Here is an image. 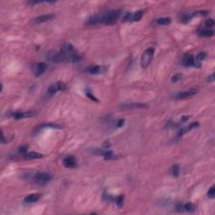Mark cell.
I'll list each match as a JSON object with an SVG mask.
<instances>
[{
	"instance_id": "obj_1",
	"label": "cell",
	"mask_w": 215,
	"mask_h": 215,
	"mask_svg": "<svg viewBox=\"0 0 215 215\" xmlns=\"http://www.w3.org/2000/svg\"><path fill=\"white\" fill-rule=\"evenodd\" d=\"M121 11L120 10H109L103 12L93 16L90 17L88 20L89 25L103 24L105 25H112L117 23L119 18L120 17Z\"/></svg>"
},
{
	"instance_id": "obj_2",
	"label": "cell",
	"mask_w": 215,
	"mask_h": 215,
	"mask_svg": "<svg viewBox=\"0 0 215 215\" xmlns=\"http://www.w3.org/2000/svg\"><path fill=\"white\" fill-rule=\"evenodd\" d=\"M154 48H151V47L146 49L144 51L143 54L141 55V58H140V66L143 68H146L150 64V62L153 59V56H154Z\"/></svg>"
},
{
	"instance_id": "obj_3",
	"label": "cell",
	"mask_w": 215,
	"mask_h": 215,
	"mask_svg": "<svg viewBox=\"0 0 215 215\" xmlns=\"http://www.w3.org/2000/svg\"><path fill=\"white\" fill-rule=\"evenodd\" d=\"M34 182L39 186H44L51 180V175L47 172H37L34 175Z\"/></svg>"
},
{
	"instance_id": "obj_4",
	"label": "cell",
	"mask_w": 215,
	"mask_h": 215,
	"mask_svg": "<svg viewBox=\"0 0 215 215\" xmlns=\"http://www.w3.org/2000/svg\"><path fill=\"white\" fill-rule=\"evenodd\" d=\"M47 59L52 62H63L66 61V55L60 51L50 50L47 53Z\"/></svg>"
},
{
	"instance_id": "obj_5",
	"label": "cell",
	"mask_w": 215,
	"mask_h": 215,
	"mask_svg": "<svg viewBox=\"0 0 215 215\" xmlns=\"http://www.w3.org/2000/svg\"><path fill=\"white\" fill-rule=\"evenodd\" d=\"M67 88L66 85L62 82H57L55 84H52L50 85V87L47 89V92H46V95L48 97H51L53 96L54 94H55L58 91H64Z\"/></svg>"
},
{
	"instance_id": "obj_6",
	"label": "cell",
	"mask_w": 215,
	"mask_h": 215,
	"mask_svg": "<svg viewBox=\"0 0 215 215\" xmlns=\"http://www.w3.org/2000/svg\"><path fill=\"white\" fill-rule=\"evenodd\" d=\"M47 69V64L45 62H39L35 63L31 66V71L35 77H40L44 73Z\"/></svg>"
},
{
	"instance_id": "obj_7",
	"label": "cell",
	"mask_w": 215,
	"mask_h": 215,
	"mask_svg": "<svg viewBox=\"0 0 215 215\" xmlns=\"http://www.w3.org/2000/svg\"><path fill=\"white\" fill-rule=\"evenodd\" d=\"M198 89L197 88H192L189 90L187 91H184V92H181V93H178L176 95H174V98L176 99H188V98H191L194 96L195 94H197L198 93Z\"/></svg>"
},
{
	"instance_id": "obj_8",
	"label": "cell",
	"mask_w": 215,
	"mask_h": 215,
	"mask_svg": "<svg viewBox=\"0 0 215 215\" xmlns=\"http://www.w3.org/2000/svg\"><path fill=\"white\" fill-rule=\"evenodd\" d=\"M35 114V111H27V112H14L12 114V117L14 119H21L24 118H30Z\"/></svg>"
},
{
	"instance_id": "obj_9",
	"label": "cell",
	"mask_w": 215,
	"mask_h": 215,
	"mask_svg": "<svg viewBox=\"0 0 215 215\" xmlns=\"http://www.w3.org/2000/svg\"><path fill=\"white\" fill-rule=\"evenodd\" d=\"M148 105L145 104H123L120 105L121 109H147Z\"/></svg>"
},
{
	"instance_id": "obj_10",
	"label": "cell",
	"mask_w": 215,
	"mask_h": 215,
	"mask_svg": "<svg viewBox=\"0 0 215 215\" xmlns=\"http://www.w3.org/2000/svg\"><path fill=\"white\" fill-rule=\"evenodd\" d=\"M63 165L66 168H74L77 166V160L74 156L72 155H68L63 159Z\"/></svg>"
},
{
	"instance_id": "obj_11",
	"label": "cell",
	"mask_w": 215,
	"mask_h": 215,
	"mask_svg": "<svg viewBox=\"0 0 215 215\" xmlns=\"http://www.w3.org/2000/svg\"><path fill=\"white\" fill-rule=\"evenodd\" d=\"M199 125V124L198 122H194V123H192L189 126L187 127H183V128H181L179 129V131L177 132V137H182V135L186 133H188V131H190L191 129H193L194 128L198 127Z\"/></svg>"
},
{
	"instance_id": "obj_12",
	"label": "cell",
	"mask_w": 215,
	"mask_h": 215,
	"mask_svg": "<svg viewBox=\"0 0 215 215\" xmlns=\"http://www.w3.org/2000/svg\"><path fill=\"white\" fill-rule=\"evenodd\" d=\"M40 199V194H39V193H31V194H29L28 196H26L24 198V202L25 203H33L38 202Z\"/></svg>"
},
{
	"instance_id": "obj_13",
	"label": "cell",
	"mask_w": 215,
	"mask_h": 215,
	"mask_svg": "<svg viewBox=\"0 0 215 215\" xmlns=\"http://www.w3.org/2000/svg\"><path fill=\"white\" fill-rule=\"evenodd\" d=\"M54 18V15L51 14H42L40 16H38L37 18H35L33 20L34 23L35 24H42V23L47 22L50 19H52Z\"/></svg>"
},
{
	"instance_id": "obj_14",
	"label": "cell",
	"mask_w": 215,
	"mask_h": 215,
	"mask_svg": "<svg viewBox=\"0 0 215 215\" xmlns=\"http://www.w3.org/2000/svg\"><path fill=\"white\" fill-rule=\"evenodd\" d=\"M24 159H27V160L40 159V158L43 157V155L38 153V152H35V151H30V152H28L26 154L24 155Z\"/></svg>"
},
{
	"instance_id": "obj_15",
	"label": "cell",
	"mask_w": 215,
	"mask_h": 215,
	"mask_svg": "<svg viewBox=\"0 0 215 215\" xmlns=\"http://www.w3.org/2000/svg\"><path fill=\"white\" fill-rule=\"evenodd\" d=\"M183 65L186 66H191L195 65V58L193 55H186L182 61Z\"/></svg>"
},
{
	"instance_id": "obj_16",
	"label": "cell",
	"mask_w": 215,
	"mask_h": 215,
	"mask_svg": "<svg viewBox=\"0 0 215 215\" xmlns=\"http://www.w3.org/2000/svg\"><path fill=\"white\" fill-rule=\"evenodd\" d=\"M102 69H103L102 66L94 65V66H88V68L87 69V72L90 73L91 75H96V74H99L100 72H102Z\"/></svg>"
},
{
	"instance_id": "obj_17",
	"label": "cell",
	"mask_w": 215,
	"mask_h": 215,
	"mask_svg": "<svg viewBox=\"0 0 215 215\" xmlns=\"http://www.w3.org/2000/svg\"><path fill=\"white\" fill-rule=\"evenodd\" d=\"M198 35L200 36H203V37H212L214 35V31L213 29H202V30L198 31Z\"/></svg>"
},
{
	"instance_id": "obj_18",
	"label": "cell",
	"mask_w": 215,
	"mask_h": 215,
	"mask_svg": "<svg viewBox=\"0 0 215 215\" xmlns=\"http://www.w3.org/2000/svg\"><path fill=\"white\" fill-rule=\"evenodd\" d=\"M182 211H187L189 213H193L196 210V206L192 203H187L182 205Z\"/></svg>"
},
{
	"instance_id": "obj_19",
	"label": "cell",
	"mask_w": 215,
	"mask_h": 215,
	"mask_svg": "<svg viewBox=\"0 0 215 215\" xmlns=\"http://www.w3.org/2000/svg\"><path fill=\"white\" fill-rule=\"evenodd\" d=\"M171 19L169 17H163V18H160L157 19L155 20V23L159 25H167L169 24H171Z\"/></svg>"
},
{
	"instance_id": "obj_20",
	"label": "cell",
	"mask_w": 215,
	"mask_h": 215,
	"mask_svg": "<svg viewBox=\"0 0 215 215\" xmlns=\"http://www.w3.org/2000/svg\"><path fill=\"white\" fill-rule=\"evenodd\" d=\"M45 128H50V129H62V127L58 124H54V123H45L40 125V129H45Z\"/></svg>"
},
{
	"instance_id": "obj_21",
	"label": "cell",
	"mask_w": 215,
	"mask_h": 215,
	"mask_svg": "<svg viewBox=\"0 0 215 215\" xmlns=\"http://www.w3.org/2000/svg\"><path fill=\"white\" fill-rule=\"evenodd\" d=\"M144 12L142 10H138L136 11L134 14L132 15V20L133 21H139L142 17H143Z\"/></svg>"
},
{
	"instance_id": "obj_22",
	"label": "cell",
	"mask_w": 215,
	"mask_h": 215,
	"mask_svg": "<svg viewBox=\"0 0 215 215\" xmlns=\"http://www.w3.org/2000/svg\"><path fill=\"white\" fill-rule=\"evenodd\" d=\"M209 14V12L207 10H199V11L193 12V14H191L192 17H203L206 16Z\"/></svg>"
},
{
	"instance_id": "obj_23",
	"label": "cell",
	"mask_w": 215,
	"mask_h": 215,
	"mask_svg": "<svg viewBox=\"0 0 215 215\" xmlns=\"http://www.w3.org/2000/svg\"><path fill=\"white\" fill-rule=\"evenodd\" d=\"M182 78V73H176L175 75H173L171 78V83H177L179 81H181V79Z\"/></svg>"
},
{
	"instance_id": "obj_24",
	"label": "cell",
	"mask_w": 215,
	"mask_h": 215,
	"mask_svg": "<svg viewBox=\"0 0 215 215\" xmlns=\"http://www.w3.org/2000/svg\"><path fill=\"white\" fill-rule=\"evenodd\" d=\"M171 172H172V175L174 177H178L179 176V173H180V168H179V165H174L171 168Z\"/></svg>"
},
{
	"instance_id": "obj_25",
	"label": "cell",
	"mask_w": 215,
	"mask_h": 215,
	"mask_svg": "<svg viewBox=\"0 0 215 215\" xmlns=\"http://www.w3.org/2000/svg\"><path fill=\"white\" fill-rule=\"evenodd\" d=\"M85 93H86V96L87 97H88L90 99L93 100L95 102H99V99L94 96V94L92 93V92L89 90V89H86V91H85Z\"/></svg>"
},
{
	"instance_id": "obj_26",
	"label": "cell",
	"mask_w": 215,
	"mask_h": 215,
	"mask_svg": "<svg viewBox=\"0 0 215 215\" xmlns=\"http://www.w3.org/2000/svg\"><path fill=\"white\" fill-rule=\"evenodd\" d=\"M206 58V54L204 52H200L198 53L197 56H196V60H195V62H200V61H203L204 59Z\"/></svg>"
},
{
	"instance_id": "obj_27",
	"label": "cell",
	"mask_w": 215,
	"mask_h": 215,
	"mask_svg": "<svg viewBox=\"0 0 215 215\" xmlns=\"http://www.w3.org/2000/svg\"><path fill=\"white\" fill-rule=\"evenodd\" d=\"M115 203L119 208H122V207H123V204H124V196H123V195H120V196L117 197V198H116Z\"/></svg>"
},
{
	"instance_id": "obj_28",
	"label": "cell",
	"mask_w": 215,
	"mask_h": 215,
	"mask_svg": "<svg viewBox=\"0 0 215 215\" xmlns=\"http://www.w3.org/2000/svg\"><path fill=\"white\" fill-rule=\"evenodd\" d=\"M208 197L209 198H214L215 197V187L214 186H212L210 189L209 190V192H208Z\"/></svg>"
},
{
	"instance_id": "obj_29",
	"label": "cell",
	"mask_w": 215,
	"mask_h": 215,
	"mask_svg": "<svg viewBox=\"0 0 215 215\" xmlns=\"http://www.w3.org/2000/svg\"><path fill=\"white\" fill-rule=\"evenodd\" d=\"M204 24H205V27H207L208 29H209V28L213 27V26L214 25V20L213 19H207V20L205 21Z\"/></svg>"
},
{
	"instance_id": "obj_30",
	"label": "cell",
	"mask_w": 215,
	"mask_h": 215,
	"mask_svg": "<svg viewBox=\"0 0 215 215\" xmlns=\"http://www.w3.org/2000/svg\"><path fill=\"white\" fill-rule=\"evenodd\" d=\"M27 146H21V147H19V153H21V154L24 155L27 153Z\"/></svg>"
},
{
	"instance_id": "obj_31",
	"label": "cell",
	"mask_w": 215,
	"mask_h": 215,
	"mask_svg": "<svg viewBox=\"0 0 215 215\" xmlns=\"http://www.w3.org/2000/svg\"><path fill=\"white\" fill-rule=\"evenodd\" d=\"M207 82L208 83H214V73H212L210 76L207 77Z\"/></svg>"
},
{
	"instance_id": "obj_32",
	"label": "cell",
	"mask_w": 215,
	"mask_h": 215,
	"mask_svg": "<svg viewBox=\"0 0 215 215\" xmlns=\"http://www.w3.org/2000/svg\"><path fill=\"white\" fill-rule=\"evenodd\" d=\"M124 119H119V120L117 121V125H116V127L117 128H121L124 125Z\"/></svg>"
},
{
	"instance_id": "obj_33",
	"label": "cell",
	"mask_w": 215,
	"mask_h": 215,
	"mask_svg": "<svg viewBox=\"0 0 215 215\" xmlns=\"http://www.w3.org/2000/svg\"><path fill=\"white\" fill-rule=\"evenodd\" d=\"M103 147H104V149H108V148H109L110 147V143L109 142V141H105L104 145H103Z\"/></svg>"
},
{
	"instance_id": "obj_34",
	"label": "cell",
	"mask_w": 215,
	"mask_h": 215,
	"mask_svg": "<svg viewBox=\"0 0 215 215\" xmlns=\"http://www.w3.org/2000/svg\"><path fill=\"white\" fill-rule=\"evenodd\" d=\"M189 116H183L182 118V119H181V122H182V123H184V122H187L189 119Z\"/></svg>"
}]
</instances>
